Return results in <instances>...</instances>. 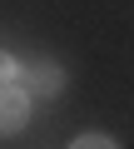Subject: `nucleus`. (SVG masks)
<instances>
[{
    "instance_id": "nucleus-1",
    "label": "nucleus",
    "mask_w": 134,
    "mask_h": 149,
    "mask_svg": "<svg viewBox=\"0 0 134 149\" xmlns=\"http://www.w3.org/2000/svg\"><path fill=\"white\" fill-rule=\"evenodd\" d=\"M60 90H65V70H60L55 60H35V65H25V95L50 100V95H60Z\"/></svg>"
},
{
    "instance_id": "nucleus-2",
    "label": "nucleus",
    "mask_w": 134,
    "mask_h": 149,
    "mask_svg": "<svg viewBox=\"0 0 134 149\" xmlns=\"http://www.w3.org/2000/svg\"><path fill=\"white\" fill-rule=\"evenodd\" d=\"M30 100H35V95H25V90H5V104H0V109H5V114H0L5 134H15V129L25 124V114H30Z\"/></svg>"
},
{
    "instance_id": "nucleus-3",
    "label": "nucleus",
    "mask_w": 134,
    "mask_h": 149,
    "mask_svg": "<svg viewBox=\"0 0 134 149\" xmlns=\"http://www.w3.org/2000/svg\"><path fill=\"white\" fill-rule=\"evenodd\" d=\"M70 149H119V144H114V139H104V134H80Z\"/></svg>"
}]
</instances>
